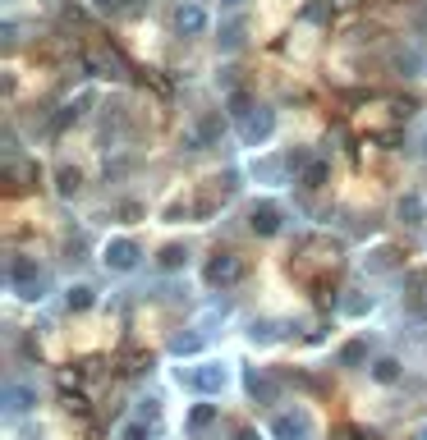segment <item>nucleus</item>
<instances>
[{
    "mask_svg": "<svg viewBox=\"0 0 427 440\" xmlns=\"http://www.w3.org/2000/svg\"><path fill=\"white\" fill-rule=\"evenodd\" d=\"M74 188H79V170H65L60 174V193H74Z\"/></svg>",
    "mask_w": 427,
    "mask_h": 440,
    "instance_id": "5",
    "label": "nucleus"
},
{
    "mask_svg": "<svg viewBox=\"0 0 427 440\" xmlns=\"http://www.w3.org/2000/svg\"><path fill=\"white\" fill-rule=\"evenodd\" d=\"M111 261H115V266H133V243H115Z\"/></svg>",
    "mask_w": 427,
    "mask_h": 440,
    "instance_id": "4",
    "label": "nucleus"
},
{
    "mask_svg": "<svg viewBox=\"0 0 427 440\" xmlns=\"http://www.w3.org/2000/svg\"><path fill=\"white\" fill-rule=\"evenodd\" d=\"M235 276H239V261H235V257L211 261V271H207V280H211V285H226V280H235Z\"/></svg>",
    "mask_w": 427,
    "mask_h": 440,
    "instance_id": "2",
    "label": "nucleus"
},
{
    "mask_svg": "<svg viewBox=\"0 0 427 440\" xmlns=\"http://www.w3.org/2000/svg\"><path fill=\"white\" fill-rule=\"evenodd\" d=\"M96 5H101V9H120L124 0H96Z\"/></svg>",
    "mask_w": 427,
    "mask_h": 440,
    "instance_id": "7",
    "label": "nucleus"
},
{
    "mask_svg": "<svg viewBox=\"0 0 427 440\" xmlns=\"http://www.w3.org/2000/svg\"><path fill=\"white\" fill-rule=\"evenodd\" d=\"M87 303H92V298H87V289H74L70 293V308H87Z\"/></svg>",
    "mask_w": 427,
    "mask_h": 440,
    "instance_id": "6",
    "label": "nucleus"
},
{
    "mask_svg": "<svg viewBox=\"0 0 427 440\" xmlns=\"http://www.w3.org/2000/svg\"><path fill=\"white\" fill-rule=\"evenodd\" d=\"M174 28H179V33H202V28H207V14H202L198 5H179L174 9Z\"/></svg>",
    "mask_w": 427,
    "mask_h": 440,
    "instance_id": "1",
    "label": "nucleus"
},
{
    "mask_svg": "<svg viewBox=\"0 0 427 440\" xmlns=\"http://www.w3.org/2000/svg\"><path fill=\"white\" fill-rule=\"evenodd\" d=\"M253 230L257 234H271V230H276V207H253Z\"/></svg>",
    "mask_w": 427,
    "mask_h": 440,
    "instance_id": "3",
    "label": "nucleus"
},
{
    "mask_svg": "<svg viewBox=\"0 0 427 440\" xmlns=\"http://www.w3.org/2000/svg\"><path fill=\"white\" fill-rule=\"evenodd\" d=\"M226 5H239V0H226Z\"/></svg>",
    "mask_w": 427,
    "mask_h": 440,
    "instance_id": "8",
    "label": "nucleus"
}]
</instances>
